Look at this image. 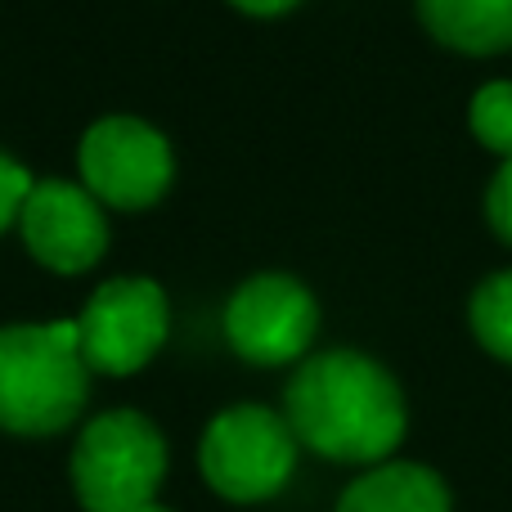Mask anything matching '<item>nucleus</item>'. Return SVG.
<instances>
[{"mask_svg": "<svg viewBox=\"0 0 512 512\" xmlns=\"http://www.w3.org/2000/svg\"><path fill=\"white\" fill-rule=\"evenodd\" d=\"M283 418L297 445L328 463H355V468L387 463L409 432L400 382L373 355L351 346L301 360L283 391Z\"/></svg>", "mask_w": 512, "mask_h": 512, "instance_id": "nucleus-1", "label": "nucleus"}, {"mask_svg": "<svg viewBox=\"0 0 512 512\" xmlns=\"http://www.w3.org/2000/svg\"><path fill=\"white\" fill-rule=\"evenodd\" d=\"M86 396L77 319L0 328V432L59 436L81 418Z\"/></svg>", "mask_w": 512, "mask_h": 512, "instance_id": "nucleus-2", "label": "nucleus"}, {"mask_svg": "<svg viewBox=\"0 0 512 512\" xmlns=\"http://www.w3.org/2000/svg\"><path fill=\"white\" fill-rule=\"evenodd\" d=\"M68 477L81 512H140L167 481V441L140 409H108L81 427Z\"/></svg>", "mask_w": 512, "mask_h": 512, "instance_id": "nucleus-3", "label": "nucleus"}, {"mask_svg": "<svg viewBox=\"0 0 512 512\" xmlns=\"http://www.w3.org/2000/svg\"><path fill=\"white\" fill-rule=\"evenodd\" d=\"M198 472L230 504H265L297 472V436L270 405H230L198 441Z\"/></svg>", "mask_w": 512, "mask_h": 512, "instance_id": "nucleus-4", "label": "nucleus"}, {"mask_svg": "<svg viewBox=\"0 0 512 512\" xmlns=\"http://www.w3.org/2000/svg\"><path fill=\"white\" fill-rule=\"evenodd\" d=\"M171 328L167 292L153 279L126 274V279H108L104 288L90 292L86 310L77 315V342L81 360L95 373H140L153 355L162 351Z\"/></svg>", "mask_w": 512, "mask_h": 512, "instance_id": "nucleus-5", "label": "nucleus"}, {"mask_svg": "<svg viewBox=\"0 0 512 512\" xmlns=\"http://www.w3.org/2000/svg\"><path fill=\"white\" fill-rule=\"evenodd\" d=\"M81 180L108 207L144 212L153 207L176 180V158L158 126L140 117H99L81 135Z\"/></svg>", "mask_w": 512, "mask_h": 512, "instance_id": "nucleus-6", "label": "nucleus"}, {"mask_svg": "<svg viewBox=\"0 0 512 512\" xmlns=\"http://www.w3.org/2000/svg\"><path fill=\"white\" fill-rule=\"evenodd\" d=\"M319 333V301L301 279L279 270L252 274L225 306V342L261 369H279L310 351Z\"/></svg>", "mask_w": 512, "mask_h": 512, "instance_id": "nucleus-7", "label": "nucleus"}, {"mask_svg": "<svg viewBox=\"0 0 512 512\" xmlns=\"http://www.w3.org/2000/svg\"><path fill=\"white\" fill-rule=\"evenodd\" d=\"M18 225L27 252L54 274H81L108 252L104 207L90 189L68 180H36Z\"/></svg>", "mask_w": 512, "mask_h": 512, "instance_id": "nucleus-8", "label": "nucleus"}, {"mask_svg": "<svg viewBox=\"0 0 512 512\" xmlns=\"http://www.w3.org/2000/svg\"><path fill=\"white\" fill-rule=\"evenodd\" d=\"M337 512H454V495L436 468L391 459L355 477L337 499Z\"/></svg>", "mask_w": 512, "mask_h": 512, "instance_id": "nucleus-9", "label": "nucleus"}, {"mask_svg": "<svg viewBox=\"0 0 512 512\" xmlns=\"http://www.w3.org/2000/svg\"><path fill=\"white\" fill-rule=\"evenodd\" d=\"M418 23L436 45L468 59L512 50V0H418Z\"/></svg>", "mask_w": 512, "mask_h": 512, "instance_id": "nucleus-10", "label": "nucleus"}, {"mask_svg": "<svg viewBox=\"0 0 512 512\" xmlns=\"http://www.w3.org/2000/svg\"><path fill=\"white\" fill-rule=\"evenodd\" d=\"M468 328L486 355L512 364V270H495L472 288L468 297Z\"/></svg>", "mask_w": 512, "mask_h": 512, "instance_id": "nucleus-11", "label": "nucleus"}, {"mask_svg": "<svg viewBox=\"0 0 512 512\" xmlns=\"http://www.w3.org/2000/svg\"><path fill=\"white\" fill-rule=\"evenodd\" d=\"M468 131L481 149L512 158V81H486L468 104Z\"/></svg>", "mask_w": 512, "mask_h": 512, "instance_id": "nucleus-12", "label": "nucleus"}, {"mask_svg": "<svg viewBox=\"0 0 512 512\" xmlns=\"http://www.w3.org/2000/svg\"><path fill=\"white\" fill-rule=\"evenodd\" d=\"M481 207H486V225L495 230V239L512 248V158L499 162V171L490 176L486 203H481Z\"/></svg>", "mask_w": 512, "mask_h": 512, "instance_id": "nucleus-13", "label": "nucleus"}, {"mask_svg": "<svg viewBox=\"0 0 512 512\" xmlns=\"http://www.w3.org/2000/svg\"><path fill=\"white\" fill-rule=\"evenodd\" d=\"M32 185H36L32 171H27L23 162H14L9 153H0V234L18 221V212H23Z\"/></svg>", "mask_w": 512, "mask_h": 512, "instance_id": "nucleus-14", "label": "nucleus"}, {"mask_svg": "<svg viewBox=\"0 0 512 512\" xmlns=\"http://www.w3.org/2000/svg\"><path fill=\"white\" fill-rule=\"evenodd\" d=\"M230 5H239L243 14H256V18H279L288 9H297L301 0H230Z\"/></svg>", "mask_w": 512, "mask_h": 512, "instance_id": "nucleus-15", "label": "nucleus"}, {"mask_svg": "<svg viewBox=\"0 0 512 512\" xmlns=\"http://www.w3.org/2000/svg\"><path fill=\"white\" fill-rule=\"evenodd\" d=\"M140 512H176V508H162V504H149V508H140Z\"/></svg>", "mask_w": 512, "mask_h": 512, "instance_id": "nucleus-16", "label": "nucleus"}]
</instances>
